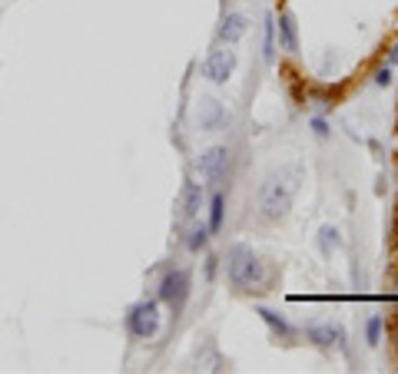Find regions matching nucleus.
<instances>
[{"instance_id":"1","label":"nucleus","mask_w":398,"mask_h":374,"mask_svg":"<svg viewBox=\"0 0 398 374\" xmlns=\"http://www.w3.org/2000/svg\"><path fill=\"white\" fill-rule=\"evenodd\" d=\"M302 179V166H272L256 189V219L262 225H279L289 219Z\"/></svg>"},{"instance_id":"2","label":"nucleus","mask_w":398,"mask_h":374,"mask_svg":"<svg viewBox=\"0 0 398 374\" xmlns=\"http://www.w3.org/2000/svg\"><path fill=\"white\" fill-rule=\"evenodd\" d=\"M223 265H226V278H230V285L236 292H243V295L266 292V285H269V265L262 262V255L252 245H245V242L230 245Z\"/></svg>"},{"instance_id":"3","label":"nucleus","mask_w":398,"mask_h":374,"mask_svg":"<svg viewBox=\"0 0 398 374\" xmlns=\"http://www.w3.org/2000/svg\"><path fill=\"white\" fill-rule=\"evenodd\" d=\"M123 325L130 331V338L137 341H153L159 328H163V301L159 299H139L133 301L126 314H123Z\"/></svg>"},{"instance_id":"4","label":"nucleus","mask_w":398,"mask_h":374,"mask_svg":"<svg viewBox=\"0 0 398 374\" xmlns=\"http://www.w3.org/2000/svg\"><path fill=\"white\" fill-rule=\"evenodd\" d=\"M193 295V271L183 269V265H169L163 275H159V285H156V299L166 305L173 314H180L186 308V301Z\"/></svg>"},{"instance_id":"5","label":"nucleus","mask_w":398,"mask_h":374,"mask_svg":"<svg viewBox=\"0 0 398 374\" xmlns=\"http://www.w3.org/2000/svg\"><path fill=\"white\" fill-rule=\"evenodd\" d=\"M196 172L206 186L223 189L232 176V150L230 146H209V150H202L196 159Z\"/></svg>"},{"instance_id":"6","label":"nucleus","mask_w":398,"mask_h":374,"mask_svg":"<svg viewBox=\"0 0 398 374\" xmlns=\"http://www.w3.org/2000/svg\"><path fill=\"white\" fill-rule=\"evenodd\" d=\"M206 206V182H193L186 179L180 195H176V206H173V222L186 229V225H193L199 219V212Z\"/></svg>"},{"instance_id":"7","label":"nucleus","mask_w":398,"mask_h":374,"mask_svg":"<svg viewBox=\"0 0 398 374\" xmlns=\"http://www.w3.org/2000/svg\"><path fill=\"white\" fill-rule=\"evenodd\" d=\"M236 63H239L236 50L219 44L216 50H209V53L202 57V76H206L213 87H226L232 80V73H236Z\"/></svg>"},{"instance_id":"8","label":"nucleus","mask_w":398,"mask_h":374,"mask_svg":"<svg viewBox=\"0 0 398 374\" xmlns=\"http://www.w3.org/2000/svg\"><path fill=\"white\" fill-rule=\"evenodd\" d=\"M230 109L213 100V96H206V100H199L196 106V126L202 133H223V130H230Z\"/></svg>"},{"instance_id":"9","label":"nucleus","mask_w":398,"mask_h":374,"mask_svg":"<svg viewBox=\"0 0 398 374\" xmlns=\"http://www.w3.org/2000/svg\"><path fill=\"white\" fill-rule=\"evenodd\" d=\"M306 341L312 348H319V351H332V348L349 351V344H345L349 338H345L342 325H312V328H306Z\"/></svg>"},{"instance_id":"10","label":"nucleus","mask_w":398,"mask_h":374,"mask_svg":"<svg viewBox=\"0 0 398 374\" xmlns=\"http://www.w3.org/2000/svg\"><path fill=\"white\" fill-rule=\"evenodd\" d=\"M245 30H249V17L245 14H226L223 17V24H219V30H216V40L223 46H236L245 37Z\"/></svg>"},{"instance_id":"11","label":"nucleus","mask_w":398,"mask_h":374,"mask_svg":"<svg viewBox=\"0 0 398 374\" xmlns=\"http://www.w3.org/2000/svg\"><path fill=\"white\" fill-rule=\"evenodd\" d=\"M276 33H279V50L299 53V24H295V14H292V10H279Z\"/></svg>"},{"instance_id":"12","label":"nucleus","mask_w":398,"mask_h":374,"mask_svg":"<svg viewBox=\"0 0 398 374\" xmlns=\"http://www.w3.org/2000/svg\"><path fill=\"white\" fill-rule=\"evenodd\" d=\"M256 314H259L262 321L269 325V331H272V338H276V341L292 344L295 338H299V331H295V328L289 325V321H286V314L272 312V308H266V305H259V308H256Z\"/></svg>"},{"instance_id":"13","label":"nucleus","mask_w":398,"mask_h":374,"mask_svg":"<svg viewBox=\"0 0 398 374\" xmlns=\"http://www.w3.org/2000/svg\"><path fill=\"white\" fill-rule=\"evenodd\" d=\"M226 206H230L226 189H213V193H209V202H206V209H209L206 225H209V232H213V235H219V232H223V225H226Z\"/></svg>"},{"instance_id":"14","label":"nucleus","mask_w":398,"mask_h":374,"mask_svg":"<svg viewBox=\"0 0 398 374\" xmlns=\"http://www.w3.org/2000/svg\"><path fill=\"white\" fill-rule=\"evenodd\" d=\"M209 239H213V232H209V225L206 222H193V225H186V249L193 255H199V252H206L209 249Z\"/></svg>"},{"instance_id":"15","label":"nucleus","mask_w":398,"mask_h":374,"mask_svg":"<svg viewBox=\"0 0 398 374\" xmlns=\"http://www.w3.org/2000/svg\"><path fill=\"white\" fill-rule=\"evenodd\" d=\"M262 60L269 63V66L276 63V14L272 10L262 20Z\"/></svg>"},{"instance_id":"16","label":"nucleus","mask_w":398,"mask_h":374,"mask_svg":"<svg viewBox=\"0 0 398 374\" xmlns=\"http://www.w3.org/2000/svg\"><path fill=\"white\" fill-rule=\"evenodd\" d=\"M382 331H385V318H382V314H368V321H365V341L372 344V348H379V344H382Z\"/></svg>"},{"instance_id":"17","label":"nucleus","mask_w":398,"mask_h":374,"mask_svg":"<svg viewBox=\"0 0 398 374\" xmlns=\"http://www.w3.org/2000/svg\"><path fill=\"white\" fill-rule=\"evenodd\" d=\"M319 245H322V255H329L332 249H338V245H342L336 225H322V229H319Z\"/></svg>"},{"instance_id":"18","label":"nucleus","mask_w":398,"mask_h":374,"mask_svg":"<svg viewBox=\"0 0 398 374\" xmlns=\"http://www.w3.org/2000/svg\"><path fill=\"white\" fill-rule=\"evenodd\" d=\"M309 126H312V133L319 136V139H329V136H332V126H329V120H325V116H312V120H309Z\"/></svg>"},{"instance_id":"19","label":"nucleus","mask_w":398,"mask_h":374,"mask_svg":"<svg viewBox=\"0 0 398 374\" xmlns=\"http://www.w3.org/2000/svg\"><path fill=\"white\" fill-rule=\"evenodd\" d=\"M392 70H395V66L382 63V66L375 70V87H392V80H395V76H392Z\"/></svg>"},{"instance_id":"20","label":"nucleus","mask_w":398,"mask_h":374,"mask_svg":"<svg viewBox=\"0 0 398 374\" xmlns=\"http://www.w3.org/2000/svg\"><path fill=\"white\" fill-rule=\"evenodd\" d=\"M216 269H219V258H216V255H206V282H213Z\"/></svg>"},{"instance_id":"21","label":"nucleus","mask_w":398,"mask_h":374,"mask_svg":"<svg viewBox=\"0 0 398 374\" xmlns=\"http://www.w3.org/2000/svg\"><path fill=\"white\" fill-rule=\"evenodd\" d=\"M385 63H388V66H395L398 63V37H395V44H392V50H388V60Z\"/></svg>"},{"instance_id":"22","label":"nucleus","mask_w":398,"mask_h":374,"mask_svg":"<svg viewBox=\"0 0 398 374\" xmlns=\"http://www.w3.org/2000/svg\"><path fill=\"white\" fill-rule=\"evenodd\" d=\"M392 341H395V355H398V325H395V335H392Z\"/></svg>"}]
</instances>
